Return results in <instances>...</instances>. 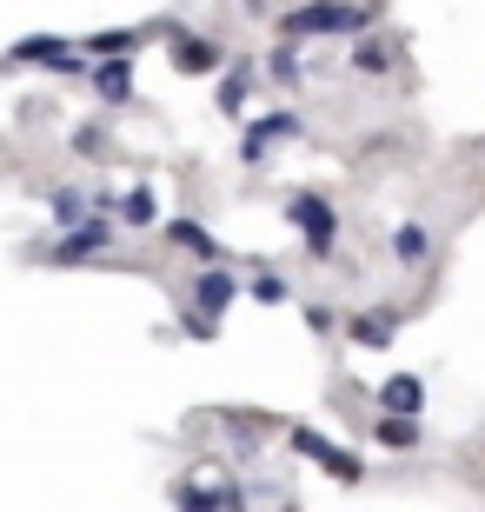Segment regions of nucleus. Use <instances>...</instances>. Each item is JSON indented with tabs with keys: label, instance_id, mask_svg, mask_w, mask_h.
Instances as JSON below:
<instances>
[{
	"label": "nucleus",
	"instance_id": "1",
	"mask_svg": "<svg viewBox=\"0 0 485 512\" xmlns=\"http://www.w3.org/2000/svg\"><path fill=\"white\" fill-rule=\"evenodd\" d=\"M353 27H373V7H293L280 20V34H353Z\"/></svg>",
	"mask_w": 485,
	"mask_h": 512
},
{
	"label": "nucleus",
	"instance_id": "2",
	"mask_svg": "<svg viewBox=\"0 0 485 512\" xmlns=\"http://www.w3.org/2000/svg\"><path fill=\"white\" fill-rule=\"evenodd\" d=\"M286 220L306 227V247H313L319 260L333 253V200H326V193H299L293 207H286Z\"/></svg>",
	"mask_w": 485,
	"mask_h": 512
},
{
	"label": "nucleus",
	"instance_id": "3",
	"mask_svg": "<svg viewBox=\"0 0 485 512\" xmlns=\"http://www.w3.org/2000/svg\"><path fill=\"white\" fill-rule=\"evenodd\" d=\"M293 133H299V120H293V114H266V120H253V127H246L240 153H246V160H266V153L280 147V140H293Z\"/></svg>",
	"mask_w": 485,
	"mask_h": 512
},
{
	"label": "nucleus",
	"instance_id": "4",
	"mask_svg": "<svg viewBox=\"0 0 485 512\" xmlns=\"http://www.w3.org/2000/svg\"><path fill=\"white\" fill-rule=\"evenodd\" d=\"M379 406H386V419H419V406H426V386L412 380V373H392V380L379 386Z\"/></svg>",
	"mask_w": 485,
	"mask_h": 512
},
{
	"label": "nucleus",
	"instance_id": "5",
	"mask_svg": "<svg viewBox=\"0 0 485 512\" xmlns=\"http://www.w3.org/2000/svg\"><path fill=\"white\" fill-rule=\"evenodd\" d=\"M293 446H299V453H313V459H319V466H326L333 479H359V459L346 453V446H326V439H319V433H306V426L293 433Z\"/></svg>",
	"mask_w": 485,
	"mask_h": 512
},
{
	"label": "nucleus",
	"instance_id": "6",
	"mask_svg": "<svg viewBox=\"0 0 485 512\" xmlns=\"http://www.w3.org/2000/svg\"><path fill=\"white\" fill-rule=\"evenodd\" d=\"M193 300H200V313H226V306L240 300V280H233V273H200Z\"/></svg>",
	"mask_w": 485,
	"mask_h": 512
},
{
	"label": "nucleus",
	"instance_id": "7",
	"mask_svg": "<svg viewBox=\"0 0 485 512\" xmlns=\"http://www.w3.org/2000/svg\"><path fill=\"white\" fill-rule=\"evenodd\" d=\"M100 247H107V227H100V220H87V227H67V240L54 247V260H94Z\"/></svg>",
	"mask_w": 485,
	"mask_h": 512
},
{
	"label": "nucleus",
	"instance_id": "8",
	"mask_svg": "<svg viewBox=\"0 0 485 512\" xmlns=\"http://www.w3.org/2000/svg\"><path fill=\"white\" fill-rule=\"evenodd\" d=\"M167 240H173V247H187V253H200V260H220V240H213L206 227H193V220H173Z\"/></svg>",
	"mask_w": 485,
	"mask_h": 512
},
{
	"label": "nucleus",
	"instance_id": "9",
	"mask_svg": "<svg viewBox=\"0 0 485 512\" xmlns=\"http://www.w3.org/2000/svg\"><path fill=\"white\" fill-rule=\"evenodd\" d=\"M220 60V47L213 40H173V67H187V74H206Z\"/></svg>",
	"mask_w": 485,
	"mask_h": 512
},
{
	"label": "nucleus",
	"instance_id": "10",
	"mask_svg": "<svg viewBox=\"0 0 485 512\" xmlns=\"http://www.w3.org/2000/svg\"><path fill=\"white\" fill-rule=\"evenodd\" d=\"M94 87H100V100H127L133 94V67L127 60H107V67L94 74Z\"/></svg>",
	"mask_w": 485,
	"mask_h": 512
},
{
	"label": "nucleus",
	"instance_id": "11",
	"mask_svg": "<svg viewBox=\"0 0 485 512\" xmlns=\"http://www.w3.org/2000/svg\"><path fill=\"white\" fill-rule=\"evenodd\" d=\"M14 60H54V67H74V47H67V40H20Z\"/></svg>",
	"mask_w": 485,
	"mask_h": 512
},
{
	"label": "nucleus",
	"instance_id": "12",
	"mask_svg": "<svg viewBox=\"0 0 485 512\" xmlns=\"http://www.w3.org/2000/svg\"><path fill=\"white\" fill-rule=\"evenodd\" d=\"M392 253H399V260H406V266H419V260H426V253H432L426 227H399V233H392Z\"/></svg>",
	"mask_w": 485,
	"mask_h": 512
},
{
	"label": "nucleus",
	"instance_id": "13",
	"mask_svg": "<svg viewBox=\"0 0 485 512\" xmlns=\"http://www.w3.org/2000/svg\"><path fill=\"white\" fill-rule=\"evenodd\" d=\"M353 340L386 346V340H392V313H359V320H353Z\"/></svg>",
	"mask_w": 485,
	"mask_h": 512
},
{
	"label": "nucleus",
	"instance_id": "14",
	"mask_svg": "<svg viewBox=\"0 0 485 512\" xmlns=\"http://www.w3.org/2000/svg\"><path fill=\"white\" fill-rule=\"evenodd\" d=\"M419 439V419H379V446H412Z\"/></svg>",
	"mask_w": 485,
	"mask_h": 512
},
{
	"label": "nucleus",
	"instance_id": "15",
	"mask_svg": "<svg viewBox=\"0 0 485 512\" xmlns=\"http://www.w3.org/2000/svg\"><path fill=\"white\" fill-rule=\"evenodd\" d=\"M80 213H87V200H80L74 187H60V193H54V220H60V227H74Z\"/></svg>",
	"mask_w": 485,
	"mask_h": 512
},
{
	"label": "nucleus",
	"instance_id": "16",
	"mask_svg": "<svg viewBox=\"0 0 485 512\" xmlns=\"http://www.w3.org/2000/svg\"><path fill=\"white\" fill-rule=\"evenodd\" d=\"M120 213H127V227H147V220H153V193H127Z\"/></svg>",
	"mask_w": 485,
	"mask_h": 512
},
{
	"label": "nucleus",
	"instance_id": "17",
	"mask_svg": "<svg viewBox=\"0 0 485 512\" xmlns=\"http://www.w3.org/2000/svg\"><path fill=\"white\" fill-rule=\"evenodd\" d=\"M253 300H260V306H280V300H286V280L260 273V280H253Z\"/></svg>",
	"mask_w": 485,
	"mask_h": 512
},
{
	"label": "nucleus",
	"instance_id": "18",
	"mask_svg": "<svg viewBox=\"0 0 485 512\" xmlns=\"http://www.w3.org/2000/svg\"><path fill=\"white\" fill-rule=\"evenodd\" d=\"M133 40H140V34H100V40H94V54L120 60V54H133Z\"/></svg>",
	"mask_w": 485,
	"mask_h": 512
},
{
	"label": "nucleus",
	"instance_id": "19",
	"mask_svg": "<svg viewBox=\"0 0 485 512\" xmlns=\"http://www.w3.org/2000/svg\"><path fill=\"white\" fill-rule=\"evenodd\" d=\"M240 107H246V87H240V80H226V87H220V114H240Z\"/></svg>",
	"mask_w": 485,
	"mask_h": 512
},
{
	"label": "nucleus",
	"instance_id": "20",
	"mask_svg": "<svg viewBox=\"0 0 485 512\" xmlns=\"http://www.w3.org/2000/svg\"><path fill=\"white\" fill-rule=\"evenodd\" d=\"M100 140H107L100 127H80V133H74V147H80V153H100Z\"/></svg>",
	"mask_w": 485,
	"mask_h": 512
}]
</instances>
